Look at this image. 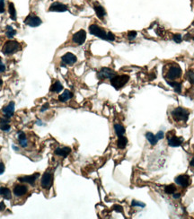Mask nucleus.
<instances>
[{
	"label": "nucleus",
	"mask_w": 194,
	"mask_h": 219,
	"mask_svg": "<svg viewBox=\"0 0 194 219\" xmlns=\"http://www.w3.org/2000/svg\"><path fill=\"white\" fill-rule=\"evenodd\" d=\"M9 14H10L11 19L15 21L16 20V11L14 8V5L13 3H9Z\"/></svg>",
	"instance_id": "28"
},
{
	"label": "nucleus",
	"mask_w": 194,
	"mask_h": 219,
	"mask_svg": "<svg viewBox=\"0 0 194 219\" xmlns=\"http://www.w3.org/2000/svg\"><path fill=\"white\" fill-rule=\"evenodd\" d=\"M156 137H157V139L158 140L163 139H164V137H165V133H164L163 131H159L157 134L156 135Z\"/></svg>",
	"instance_id": "38"
},
{
	"label": "nucleus",
	"mask_w": 194,
	"mask_h": 219,
	"mask_svg": "<svg viewBox=\"0 0 194 219\" xmlns=\"http://www.w3.org/2000/svg\"><path fill=\"white\" fill-rule=\"evenodd\" d=\"M171 115L173 117V119L175 120V121H183V122H186L189 119V116H190V111L182 107H177L175 108L174 110L172 111L171 112Z\"/></svg>",
	"instance_id": "2"
},
{
	"label": "nucleus",
	"mask_w": 194,
	"mask_h": 219,
	"mask_svg": "<svg viewBox=\"0 0 194 219\" xmlns=\"http://www.w3.org/2000/svg\"><path fill=\"white\" fill-rule=\"evenodd\" d=\"M49 11L51 12H66L68 11V6L62 3L55 2L50 5L49 6Z\"/></svg>",
	"instance_id": "14"
},
{
	"label": "nucleus",
	"mask_w": 194,
	"mask_h": 219,
	"mask_svg": "<svg viewBox=\"0 0 194 219\" xmlns=\"http://www.w3.org/2000/svg\"><path fill=\"white\" fill-rule=\"evenodd\" d=\"M41 23H42V21L40 17L33 15V14L28 15L24 20V23L31 27H38L41 24Z\"/></svg>",
	"instance_id": "10"
},
{
	"label": "nucleus",
	"mask_w": 194,
	"mask_h": 219,
	"mask_svg": "<svg viewBox=\"0 0 194 219\" xmlns=\"http://www.w3.org/2000/svg\"><path fill=\"white\" fill-rule=\"evenodd\" d=\"M130 80V76L128 75H121V76H115L111 79V84L116 89L120 90Z\"/></svg>",
	"instance_id": "4"
},
{
	"label": "nucleus",
	"mask_w": 194,
	"mask_h": 219,
	"mask_svg": "<svg viewBox=\"0 0 194 219\" xmlns=\"http://www.w3.org/2000/svg\"><path fill=\"white\" fill-rule=\"evenodd\" d=\"M0 129L3 131H9L11 129V126L9 124V120L6 119H0Z\"/></svg>",
	"instance_id": "22"
},
{
	"label": "nucleus",
	"mask_w": 194,
	"mask_h": 219,
	"mask_svg": "<svg viewBox=\"0 0 194 219\" xmlns=\"http://www.w3.org/2000/svg\"><path fill=\"white\" fill-rule=\"evenodd\" d=\"M5 70H6V66L3 64V62H2V60H1V58H0V73L4 72Z\"/></svg>",
	"instance_id": "40"
},
{
	"label": "nucleus",
	"mask_w": 194,
	"mask_h": 219,
	"mask_svg": "<svg viewBox=\"0 0 194 219\" xmlns=\"http://www.w3.org/2000/svg\"><path fill=\"white\" fill-rule=\"evenodd\" d=\"M112 209L114 211H116L117 213H122L123 212V208L121 206H120V205H114L112 207Z\"/></svg>",
	"instance_id": "35"
},
{
	"label": "nucleus",
	"mask_w": 194,
	"mask_h": 219,
	"mask_svg": "<svg viewBox=\"0 0 194 219\" xmlns=\"http://www.w3.org/2000/svg\"><path fill=\"white\" fill-rule=\"evenodd\" d=\"M187 79L189 82L194 85V71L193 70H190L187 72Z\"/></svg>",
	"instance_id": "31"
},
{
	"label": "nucleus",
	"mask_w": 194,
	"mask_h": 219,
	"mask_svg": "<svg viewBox=\"0 0 194 219\" xmlns=\"http://www.w3.org/2000/svg\"><path fill=\"white\" fill-rule=\"evenodd\" d=\"M2 84H3V81L0 79V85H2Z\"/></svg>",
	"instance_id": "45"
},
{
	"label": "nucleus",
	"mask_w": 194,
	"mask_h": 219,
	"mask_svg": "<svg viewBox=\"0 0 194 219\" xmlns=\"http://www.w3.org/2000/svg\"><path fill=\"white\" fill-rule=\"evenodd\" d=\"M53 184V174L49 172H46L41 177V186L44 190H49Z\"/></svg>",
	"instance_id": "6"
},
{
	"label": "nucleus",
	"mask_w": 194,
	"mask_h": 219,
	"mask_svg": "<svg viewBox=\"0 0 194 219\" xmlns=\"http://www.w3.org/2000/svg\"><path fill=\"white\" fill-rule=\"evenodd\" d=\"M182 71L181 67L176 63H173L169 65L168 68L166 70V74L165 75V77L166 81H176V79L182 76Z\"/></svg>",
	"instance_id": "1"
},
{
	"label": "nucleus",
	"mask_w": 194,
	"mask_h": 219,
	"mask_svg": "<svg viewBox=\"0 0 194 219\" xmlns=\"http://www.w3.org/2000/svg\"><path fill=\"white\" fill-rule=\"evenodd\" d=\"M71 153V148L68 147H58L55 149V154L61 157H67L69 154Z\"/></svg>",
	"instance_id": "17"
},
{
	"label": "nucleus",
	"mask_w": 194,
	"mask_h": 219,
	"mask_svg": "<svg viewBox=\"0 0 194 219\" xmlns=\"http://www.w3.org/2000/svg\"><path fill=\"white\" fill-rule=\"evenodd\" d=\"M0 196H3L6 199H11L12 197L11 190L6 187H0Z\"/></svg>",
	"instance_id": "23"
},
{
	"label": "nucleus",
	"mask_w": 194,
	"mask_h": 219,
	"mask_svg": "<svg viewBox=\"0 0 194 219\" xmlns=\"http://www.w3.org/2000/svg\"><path fill=\"white\" fill-rule=\"evenodd\" d=\"M6 208V205L4 202H0V211H3Z\"/></svg>",
	"instance_id": "43"
},
{
	"label": "nucleus",
	"mask_w": 194,
	"mask_h": 219,
	"mask_svg": "<svg viewBox=\"0 0 194 219\" xmlns=\"http://www.w3.org/2000/svg\"><path fill=\"white\" fill-rule=\"evenodd\" d=\"M17 138H18V141H19L20 146L24 148H26L28 147V140H27L26 135L24 134V132H23V131L18 132Z\"/></svg>",
	"instance_id": "19"
},
{
	"label": "nucleus",
	"mask_w": 194,
	"mask_h": 219,
	"mask_svg": "<svg viewBox=\"0 0 194 219\" xmlns=\"http://www.w3.org/2000/svg\"><path fill=\"white\" fill-rule=\"evenodd\" d=\"M89 33L92 35H95L100 39L107 41V33L104 31L103 28L98 26L96 24H91L89 26Z\"/></svg>",
	"instance_id": "5"
},
{
	"label": "nucleus",
	"mask_w": 194,
	"mask_h": 219,
	"mask_svg": "<svg viewBox=\"0 0 194 219\" xmlns=\"http://www.w3.org/2000/svg\"><path fill=\"white\" fill-rule=\"evenodd\" d=\"M40 177V173H36L32 175H28V176H23V177H19L18 181L20 182H25L30 185H33L35 183L36 180Z\"/></svg>",
	"instance_id": "11"
},
{
	"label": "nucleus",
	"mask_w": 194,
	"mask_h": 219,
	"mask_svg": "<svg viewBox=\"0 0 194 219\" xmlns=\"http://www.w3.org/2000/svg\"><path fill=\"white\" fill-rule=\"evenodd\" d=\"M128 144V139L126 137L124 136H121V137H118V141H117V146L119 148L121 149H124L126 147Z\"/></svg>",
	"instance_id": "25"
},
{
	"label": "nucleus",
	"mask_w": 194,
	"mask_h": 219,
	"mask_svg": "<svg viewBox=\"0 0 194 219\" xmlns=\"http://www.w3.org/2000/svg\"><path fill=\"white\" fill-rule=\"evenodd\" d=\"M94 9H95V13H96V15L98 16V18L101 19V20L103 19L104 16L106 15V11H105V9H104L101 5L95 4V6H94Z\"/></svg>",
	"instance_id": "18"
},
{
	"label": "nucleus",
	"mask_w": 194,
	"mask_h": 219,
	"mask_svg": "<svg viewBox=\"0 0 194 219\" xmlns=\"http://www.w3.org/2000/svg\"><path fill=\"white\" fill-rule=\"evenodd\" d=\"M190 165H191L192 167H193V168H194V156L192 157V161H191V162H190Z\"/></svg>",
	"instance_id": "44"
},
{
	"label": "nucleus",
	"mask_w": 194,
	"mask_h": 219,
	"mask_svg": "<svg viewBox=\"0 0 194 219\" xmlns=\"http://www.w3.org/2000/svg\"><path fill=\"white\" fill-rule=\"evenodd\" d=\"M175 190H176V187L173 184L168 185L165 188V191L166 194H173L175 192Z\"/></svg>",
	"instance_id": "29"
},
{
	"label": "nucleus",
	"mask_w": 194,
	"mask_h": 219,
	"mask_svg": "<svg viewBox=\"0 0 194 219\" xmlns=\"http://www.w3.org/2000/svg\"><path fill=\"white\" fill-rule=\"evenodd\" d=\"M166 83L173 88V90L177 93H181L182 92V84L177 81H166Z\"/></svg>",
	"instance_id": "21"
},
{
	"label": "nucleus",
	"mask_w": 194,
	"mask_h": 219,
	"mask_svg": "<svg viewBox=\"0 0 194 219\" xmlns=\"http://www.w3.org/2000/svg\"><path fill=\"white\" fill-rule=\"evenodd\" d=\"M131 207H140V208H145L146 205L142 202L137 201V200H132L131 202Z\"/></svg>",
	"instance_id": "33"
},
{
	"label": "nucleus",
	"mask_w": 194,
	"mask_h": 219,
	"mask_svg": "<svg viewBox=\"0 0 194 219\" xmlns=\"http://www.w3.org/2000/svg\"><path fill=\"white\" fill-rule=\"evenodd\" d=\"M21 49V45L15 41H8L2 48V52L5 55H12Z\"/></svg>",
	"instance_id": "3"
},
{
	"label": "nucleus",
	"mask_w": 194,
	"mask_h": 219,
	"mask_svg": "<svg viewBox=\"0 0 194 219\" xmlns=\"http://www.w3.org/2000/svg\"><path fill=\"white\" fill-rule=\"evenodd\" d=\"M114 131H115V133L118 137H121V136H123L125 134L126 130H125V127L121 124H115L114 125Z\"/></svg>",
	"instance_id": "27"
},
{
	"label": "nucleus",
	"mask_w": 194,
	"mask_h": 219,
	"mask_svg": "<svg viewBox=\"0 0 194 219\" xmlns=\"http://www.w3.org/2000/svg\"><path fill=\"white\" fill-rule=\"evenodd\" d=\"M85 40H86V33L85 30H79L78 32L73 34L72 41L76 45L84 44Z\"/></svg>",
	"instance_id": "8"
},
{
	"label": "nucleus",
	"mask_w": 194,
	"mask_h": 219,
	"mask_svg": "<svg viewBox=\"0 0 194 219\" xmlns=\"http://www.w3.org/2000/svg\"><path fill=\"white\" fill-rule=\"evenodd\" d=\"M28 189L24 185H16L14 189V194L16 197H23L26 194Z\"/></svg>",
	"instance_id": "16"
},
{
	"label": "nucleus",
	"mask_w": 194,
	"mask_h": 219,
	"mask_svg": "<svg viewBox=\"0 0 194 219\" xmlns=\"http://www.w3.org/2000/svg\"><path fill=\"white\" fill-rule=\"evenodd\" d=\"M5 12V0H0V14Z\"/></svg>",
	"instance_id": "37"
},
{
	"label": "nucleus",
	"mask_w": 194,
	"mask_h": 219,
	"mask_svg": "<svg viewBox=\"0 0 194 219\" xmlns=\"http://www.w3.org/2000/svg\"><path fill=\"white\" fill-rule=\"evenodd\" d=\"M184 139L180 137H176V136H170L167 139V142L169 147H181Z\"/></svg>",
	"instance_id": "13"
},
{
	"label": "nucleus",
	"mask_w": 194,
	"mask_h": 219,
	"mask_svg": "<svg viewBox=\"0 0 194 219\" xmlns=\"http://www.w3.org/2000/svg\"><path fill=\"white\" fill-rule=\"evenodd\" d=\"M2 111H3V113H4L6 118H7V119L11 118L14 113V102L9 103L8 105H6V107L3 108Z\"/></svg>",
	"instance_id": "15"
},
{
	"label": "nucleus",
	"mask_w": 194,
	"mask_h": 219,
	"mask_svg": "<svg viewBox=\"0 0 194 219\" xmlns=\"http://www.w3.org/2000/svg\"><path fill=\"white\" fill-rule=\"evenodd\" d=\"M173 40L176 43H181L182 41V36L181 34H174L173 36Z\"/></svg>",
	"instance_id": "34"
},
{
	"label": "nucleus",
	"mask_w": 194,
	"mask_h": 219,
	"mask_svg": "<svg viewBox=\"0 0 194 219\" xmlns=\"http://www.w3.org/2000/svg\"><path fill=\"white\" fill-rule=\"evenodd\" d=\"M107 41H115V35L113 34L112 33L108 32L107 33Z\"/></svg>",
	"instance_id": "36"
},
{
	"label": "nucleus",
	"mask_w": 194,
	"mask_h": 219,
	"mask_svg": "<svg viewBox=\"0 0 194 219\" xmlns=\"http://www.w3.org/2000/svg\"><path fill=\"white\" fill-rule=\"evenodd\" d=\"M63 90V85L60 81H56L50 87V91L53 92H60Z\"/></svg>",
	"instance_id": "26"
},
{
	"label": "nucleus",
	"mask_w": 194,
	"mask_h": 219,
	"mask_svg": "<svg viewBox=\"0 0 194 219\" xmlns=\"http://www.w3.org/2000/svg\"><path fill=\"white\" fill-rule=\"evenodd\" d=\"M173 197L174 199L180 198V197H181V193H173Z\"/></svg>",
	"instance_id": "42"
},
{
	"label": "nucleus",
	"mask_w": 194,
	"mask_h": 219,
	"mask_svg": "<svg viewBox=\"0 0 194 219\" xmlns=\"http://www.w3.org/2000/svg\"><path fill=\"white\" fill-rule=\"evenodd\" d=\"M61 60H62L63 64H66V65H68V66H72L77 61V58L76 57V55H74L71 52H68V53H66L65 55L62 56Z\"/></svg>",
	"instance_id": "12"
},
{
	"label": "nucleus",
	"mask_w": 194,
	"mask_h": 219,
	"mask_svg": "<svg viewBox=\"0 0 194 219\" xmlns=\"http://www.w3.org/2000/svg\"><path fill=\"white\" fill-rule=\"evenodd\" d=\"M115 76H116V72L114 70L109 68H103L97 73V77L101 80L111 79Z\"/></svg>",
	"instance_id": "7"
},
{
	"label": "nucleus",
	"mask_w": 194,
	"mask_h": 219,
	"mask_svg": "<svg viewBox=\"0 0 194 219\" xmlns=\"http://www.w3.org/2000/svg\"><path fill=\"white\" fill-rule=\"evenodd\" d=\"M4 172H5V165L3 162H0V175L3 174Z\"/></svg>",
	"instance_id": "41"
},
{
	"label": "nucleus",
	"mask_w": 194,
	"mask_h": 219,
	"mask_svg": "<svg viewBox=\"0 0 194 219\" xmlns=\"http://www.w3.org/2000/svg\"><path fill=\"white\" fill-rule=\"evenodd\" d=\"M6 29H7V31H6V36H7L8 38H10V39H12L13 37L16 34V31L14 30L13 27H11V26H7Z\"/></svg>",
	"instance_id": "30"
},
{
	"label": "nucleus",
	"mask_w": 194,
	"mask_h": 219,
	"mask_svg": "<svg viewBox=\"0 0 194 219\" xmlns=\"http://www.w3.org/2000/svg\"><path fill=\"white\" fill-rule=\"evenodd\" d=\"M146 139L148 140V142L150 143L151 146H156L157 143L158 139H157L156 135H154L152 132H146L145 135Z\"/></svg>",
	"instance_id": "24"
},
{
	"label": "nucleus",
	"mask_w": 194,
	"mask_h": 219,
	"mask_svg": "<svg viewBox=\"0 0 194 219\" xmlns=\"http://www.w3.org/2000/svg\"><path fill=\"white\" fill-rule=\"evenodd\" d=\"M73 97L72 92H70L69 90H65L63 93H61L60 95L59 96V101L61 103H66L68 100H70Z\"/></svg>",
	"instance_id": "20"
},
{
	"label": "nucleus",
	"mask_w": 194,
	"mask_h": 219,
	"mask_svg": "<svg viewBox=\"0 0 194 219\" xmlns=\"http://www.w3.org/2000/svg\"><path fill=\"white\" fill-rule=\"evenodd\" d=\"M49 108V104L47 103V104H45L42 107H41V112H43V111H47Z\"/></svg>",
	"instance_id": "39"
},
{
	"label": "nucleus",
	"mask_w": 194,
	"mask_h": 219,
	"mask_svg": "<svg viewBox=\"0 0 194 219\" xmlns=\"http://www.w3.org/2000/svg\"><path fill=\"white\" fill-rule=\"evenodd\" d=\"M137 35H138V33H137L136 31H130V32L128 33V39H129L130 41H132L134 39H136Z\"/></svg>",
	"instance_id": "32"
},
{
	"label": "nucleus",
	"mask_w": 194,
	"mask_h": 219,
	"mask_svg": "<svg viewBox=\"0 0 194 219\" xmlns=\"http://www.w3.org/2000/svg\"><path fill=\"white\" fill-rule=\"evenodd\" d=\"M174 182L175 183L179 186H181L182 188H186L188 187L189 185L191 184L192 181H191V177L187 174H182V175H179L177 176L175 179H174Z\"/></svg>",
	"instance_id": "9"
}]
</instances>
